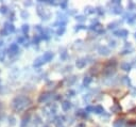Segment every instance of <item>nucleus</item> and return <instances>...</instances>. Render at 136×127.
Returning a JSON list of instances; mask_svg holds the SVG:
<instances>
[{"mask_svg": "<svg viewBox=\"0 0 136 127\" xmlns=\"http://www.w3.org/2000/svg\"><path fill=\"white\" fill-rule=\"evenodd\" d=\"M6 12H8V7H5V5H2V7H0V13H1V14H5Z\"/></svg>", "mask_w": 136, "mask_h": 127, "instance_id": "9b49d317", "label": "nucleus"}, {"mask_svg": "<svg viewBox=\"0 0 136 127\" xmlns=\"http://www.w3.org/2000/svg\"><path fill=\"white\" fill-rule=\"evenodd\" d=\"M8 123H10L11 125H15V124H16V122H15V118H13V116H11V118H8Z\"/></svg>", "mask_w": 136, "mask_h": 127, "instance_id": "4468645a", "label": "nucleus"}, {"mask_svg": "<svg viewBox=\"0 0 136 127\" xmlns=\"http://www.w3.org/2000/svg\"><path fill=\"white\" fill-rule=\"evenodd\" d=\"M21 30H22V32L25 33V35H27L28 31H29V25H22V27H21Z\"/></svg>", "mask_w": 136, "mask_h": 127, "instance_id": "6e6552de", "label": "nucleus"}, {"mask_svg": "<svg viewBox=\"0 0 136 127\" xmlns=\"http://www.w3.org/2000/svg\"><path fill=\"white\" fill-rule=\"evenodd\" d=\"M28 103H30V100L26 96H17L13 99L12 107H13V109L16 110V111H20V110L25 109V108L29 105Z\"/></svg>", "mask_w": 136, "mask_h": 127, "instance_id": "f257e3e1", "label": "nucleus"}, {"mask_svg": "<svg viewBox=\"0 0 136 127\" xmlns=\"http://www.w3.org/2000/svg\"><path fill=\"white\" fill-rule=\"evenodd\" d=\"M29 120H30V116H29V115H28V116H25V118H22V122H21L20 127H26V126H27V124L29 123Z\"/></svg>", "mask_w": 136, "mask_h": 127, "instance_id": "423d86ee", "label": "nucleus"}, {"mask_svg": "<svg viewBox=\"0 0 136 127\" xmlns=\"http://www.w3.org/2000/svg\"><path fill=\"white\" fill-rule=\"evenodd\" d=\"M21 17L22 18H27L28 17V13L26 11H21Z\"/></svg>", "mask_w": 136, "mask_h": 127, "instance_id": "dca6fc26", "label": "nucleus"}, {"mask_svg": "<svg viewBox=\"0 0 136 127\" xmlns=\"http://www.w3.org/2000/svg\"><path fill=\"white\" fill-rule=\"evenodd\" d=\"M0 34H1V35H8V32L3 28V29H1V30H0Z\"/></svg>", "mask_w": 136, "mask_h": 127, "instance_id": "2eb2a0df", "label": "nucleus"}, {"mask_svg": "<svg viewBox=\"0 0 136 127\" xmlns=\"http://www.w3.org/2000/svg\"><path fill=\"white\" fill-rule=\"evenodd\" d=\"M19 51V47H18V44L16 43H12L8 47V56L10 57H13L15 56L16 54H18Z\"/></svg>", "mask_w": 136, "mask_h": 127, "instance_id": "f03ea898", "label": "nucleus"}, {"mask_svg": "<svg viewBox=\"0 0 136 127\" xmlns=\"http://www.w3.org/2000/svg\"><path fill=\"white\" fill-rule=\"evenodd\" d=\"M3 28L5 29L6 31H8V33H12V32H14L15 31V27H14V25L13 24H11V23H8V22H6V23H4V25H3Z\"/></svg>", "mask_w": 136, "mask_h": 127, "instance_id": "7ed1b4c3", "label": "nucleus"}, {"mask_svg": "<svg viewBox=\"0 0 136 127\" xmlns=\"http://www.w3.org/2000/svg\"><path fill=\"white\" fill-rule=\"evenodd\" d=\"M85 65V61H83V60H79V61H76V66L78 67H80V68H82L83 66Z\"/></svg>", "mask_w": 136, "mask_h": 127, "instance_id": "9d476101", "label": "nucleus"}, {"mask_svg": "<svg viewBox=\"0 0 136 127\" xmlns=\"http://www.w3.org/2000/svg\"><path fill=\"white\" fill-rule=\"evenodd\" d=\"M52 58H53V54H52V52H46V54L42 56V59H44L45 62H48V61H50Z\"/></svg>", "mask_w": 136, "mask_h": 127, "instance_id": "20e7f679", "label": "nucleus"}, {"mask_svg": "<svg viewBox=\"0 0 136 127\" xmlns=\"http://www.w3.org/2000/svg\"><path fill=\"white\" fill-rule=\"evenodd\" d=\"M44 59H42V57H40V58H37L35 60V62H34V67H38V66H40L42 64H44Z\"/></svg>", "mask_w": 136, "mask_h": 127, "instance_id": "39448f33", "label": "nucleus"}, {"mask_svg": "<svg viewBox=\"0 0 136 127\" xmlns=\"http://www.w3.org/2000/svg\"><path fill=\"white\" fill-rule=\"evenodd\" d=\"M47 98H48V95H47V93H44V94H42V95L39 96V98H38V101H39V103H42V101L46 100Z\"/></svg>", "mask_w": 136, "mask_h": 127, "instance_id": "1a4fd4ad", "label": "nucleus"}, {"mask_svg": "<svg viewBox=\"0 0 136 127\" xmlns=\"http://www.w3.org/2000/svg\"><path fill=\"white\" fill-rule=\"evenodd\" d=\"M89 81H90V78H87V79L85 78V79H84V83H85V84L89 83Z\"/></svg>", "mask_w": 136, "mask_h": 127, "instance_id": "f3484780", "label": "nucleus"}, {"mask_svg": "<svg viewBox=\"0 0 136 127\" xmlns=\"http://www.w3.org/2000/svg\"><path fill=\"white\" fill-rule=\"evenodd\" d=\"M0 83H1V79H0Z\"/></svg>", "mask_w": 136, "mask_h": 127, "instance_id": "6ab92c4d", "label": "nucleus"}, {"mask_svg": "<svg viewBox=\"0 0 136 127\" xmlns=\"http://www.w3.org/2000/svg\"><path fill=\"white\" fill-rule=\"evenodd\" d=\"M39 41H40V37L38 36V35H35V36H34V39H33V43L38 44V43H39Z\"/></svg>", "mask_w": 136, "mask_h": 127, "instance_id": "ddd939ff", "label": "nucleus"}, {"mask_svg": "<svg viewBox=\"0 0 136 127\" xmlns=\"http://www.w3.org/2000/svg\"><path fill=\"white\" fill-rule=\"evenodd\" d=\"M26 40V36H18L17 37V42H18V44H22L23 42H25Z\"/></svg>", "mask_w": 136, "mask_h": 127, "instance_id": "f8f14e48", "label": "nucleus"}, {"mask_svg": "<svg viewBox=\"0 0 136 127\" xmlns=\"http://www.w3.org/2000/svg\"><path fill=\"white\" fill-rule=\"evenodd\" d=\"M62 108H63V110L67 111V110L70 108V103H68V101H64V103L62 104Z\"/></svg>", "mask_w": 136, "mask_h": 127, "instance_id": "0eeeda50", "label": "nucleus"}, {"mask_svg": "<svg viewBox=\"0 0 136 127\" xmlns=\"http://www.w3.org/2000/svg\"><path fill=\"white\" fill-rule=\"evenodd\" d=\"M2 44H3V42H2V41H0V46H1Z\"/></svg>", "mask_w": 136, "mask_h": 127, "instance_id": "a211bd4d", "label": "nucleus"}]
</instances>
